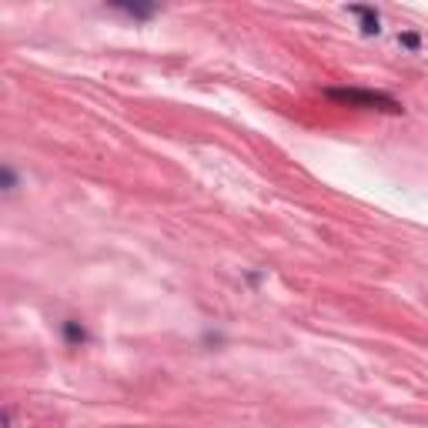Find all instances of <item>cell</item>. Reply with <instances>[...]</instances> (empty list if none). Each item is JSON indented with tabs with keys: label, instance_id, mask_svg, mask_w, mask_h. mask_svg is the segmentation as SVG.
<instances>
[{
	"label": "cell",
	"instance_id": "6da1fadb",
	"mask_svg": "<svg viewBox=\"0 0 428 428\" xmlns=\"http://www.w3.org/2000/svg\"><path fill=\"white\" fill-rule=\"evenodd\" d=\"M328 101L345 104V107H362V111H381V114H402L405 107L395 97L381 94V90H362V88H328Z\"/></svg>",
	"mask_w": 428,
	"mask_h": 428
},
{
	"label": "cell",
	"instance_id": "7a4b0ae2",
	"mask_svg": "<svg viewBox=\"0 0 428 428\" xmlns=\"http://www.w3.org/2000/svg\"><path fill=\"white\" fill-rule=\"evenodd\" d=\"M352 13L362 17V30H365V34H378V30H381V27H378V13L371 11V7H362V4H358V7H352Z\"/></svg>",
	"mask_w": 428,
	"mask_h": 428
},
{
	"label": "cell",
	"instance_id": "3957f363",
	"mask_svg": "<svg viewBox=\"0 0 428 428\" xmlns=\"http://www.w3.org/2000/svg\"><path fill=\"white\" fill-rule=\"evenodd\" d=\"M64 338L71 341V345H81L88 335H84V328L77 325V321H67V325H64Z\"/></svg>",
	"mask_w": 428,
	"mask_h": 428
},
{
	"label": "cell",
	"instance_id": "277c9868",
	"mask_svg": "<svg viewBox=\"0 0 428 428\" xmlns=\"http://www.w3.org/2000/svg\"><path fill=\"white\" fill-rule=\"evenodd\" d=\"M402 44H405V47H412V51H415V47H418V34H402Z\"/></svg>",
	"mask_w": 428,
	"mask_h": 428
},
{
	"label": "cell",
	"instance_id": "5b68a950",
	"mask_svg": "<svg viewBox=\"0 0 428 428\" xmlns=\"http://www.w3.org/2000/svg\"><path fill=\"white\" fill-rule=\"evenodd\" d=\"M17 188V181H13V174L11 171H4V191H13Z\"/></svg>",
	"mask_w": 428,
	"mask_h": 428
}]
</instances>
